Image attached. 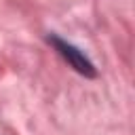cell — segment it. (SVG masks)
<instances>
[{"instance_id":"obj_1","label":"cell","mask_w":135,"mask_h":135,"mask_svg":"<svg viewBox=\"0 0 135 135\" xmlns=\"http://www.w3.org/2000/svg\"><path fill=\"white\" fill-rule=\"evenodd\" d=\"M46 40H49V44H53V49H55L78 74H82V76H86V78H95V76H97V70H95L93 61H91L78 46H74L72 42L59 38L57 34H49Z\"/></svg>"}]
</instances>
